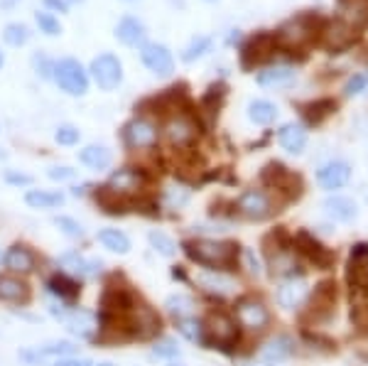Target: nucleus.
<instances>
[{
  "label": "nucleus",
  "mask_w": 368,
  "mask_h": 366,
  "mask_svg": "<svg viewBox=\"0 0 368 366\" xmlns=\"http://www.w3.org/2000/svg\"><path fill=\"white\" fill-rule=\"evenodd\" d=\"M184 254L194 263L206 268H229L236 263L238 246L231 241H216V239H196V241H184L182 244Z\"/></svg>",
  "instance_id": "nucleus-1"
},
{
  "label": "nucleus",
  "mask_w": 368,
  "mask_h": 366,
  "mask_svg": "<svg viewBox=\"0 0 368 366\" xmlns=\"http://www.w3.org/2000/svg\"><path fill=\"white\" fill-rule=\"evenodd\" d=\"M52 76H54L57 86L61 91H66L69 96H84L89 91V74L81 66V61L74 59V57H64V59L54 61Z\"/></svg>",
  "instance_id": "nucleus-2"
},
{
  "label": "nucleus",
  "mask_w": 368,
  "mask_h": 366,
  "mask_svg": "<svg viewBox=\"0 0 368 366\" xmlns=\"http://www.w3.org/2000/svg\"><path fill=\"white\" fill-rule=\"evenodd\" d=\"M317 25H324L317 15H299V18L290 20L287 25H283V30L278 33V42H285L287 47L309 45L317 35Z\"/></svg>",
  "instance_id": "nucleus-3"
},
{
  "label": "nucleus",
  "mask_w": 368,
  "mask_h": 366,
  "mask_svg": "<svg viewBox=\"0 0 368 366\" xmlns=\"http://www.w3.org/2000/svg\"><path fill=\"white\" fill-rule=\"evenodd\" d=\"M91 76L96 81L98 89L103 91H113L121 86L123 81V64L116 54L111 52H103L98 54L96 59L91 61Z\"/></svg>",
  "instance_id": "nucleus-4"
},
{
  "label": "nucleus",
  "mask_w": 368,
  "mask_h": 366,
  "mask_svg": "<svg viewBox=\"0 0 368 366\" xmlns=\"http://www.w3.org/2000/svg\"><path fill=\"white\" fill-rule=\"evenodd\" d=\"M236 207H238V214H243L251 221H263L275 211L271 194L263 192V189H246V192L238 197Z\"/></svg>",
  "instance_id": "nucleus-5"
},
{
  "label": "nucleus",
  "mask_w": 368,
  "mask_h": 366,
  "mask_svg": "<svg viewBox=\"0 0 368 366\" xmlns=\"http://www.w3.org/2000/svg\"><path fill=\"white\" fill-rule=\"evenodd\" d=\"M123 141L133 150H148V148L158 146V126L148 118H133L126 128H123Z\"/></svg>",
  "instance_id": "nucleus-6"
},
{
  "label": "nucleus",
  "mask_w": 368,
  "mask_h": 366,
  "mask_svg": "<svg viewBox=\"0 0 368 366\" xmlns=\"http://www.w3.org/2000/svg\"><path fill=\"white\" fill-rule=\"evenodd\" d=\"M236 317L241 322V327L251 329V332H261L271 324V312L256 297H241L236 302Z\"/></svg>",
  "instance_id": "nucleus-7"
},
{
  "label": "nucleus",
  "mask_w": 368,
  "mask_h": 366,
  "mask_svg": "<svg viewBox=\"0 0 368 366\" xmlns=\"http://www.w3.org/2000/svg\"><path fill=\"white\" fill-rule=\"evenodd\" d=\"M309 295V288L307 281L302 276H287L283 283H280L278 293H275V300L283 310H297Z\"/></svg>",
  "instance_id": "nucleus-8"
},
{
  "label": "nucleus",
  "mask_w": 368,
  "mask_h": 366,
  "mask_svg": "<svg viewBox=\"0 0 368 366\" xmlns=\"http://www.w3.org/2000/svg\"><path fill=\"white\" fill-rule=\"evenodd\" d=\"M278 47V35H271V33H261L256 35V37H251L246 45H243L241 49V64L246 66V69H251L253 64H258V61L268 59V57H273Z\"/></svg>",
  "instance_id": "nucleus-9"
},
{
  "label": "nucleus",
  "mask_w": 368,
  "mask_h": 366,
  "mask_svg": "<svg viewBox=\"0 0 368 366\" xmlns=\"http://www.w3.org/2000/svg\"><path fill=\"white\" fill-rule=\"evenodd\" d=\"M140 59H143V64L158 76H170L174 71L172 52H170L165 45L145 42L143 47H140Z\"/></svg>",
  "instance_id": "nucleus-10"
},
{
  "label": "nucleus",
  "mask_w": 368,
  "mask_h": 366,
  "mask_svg": "<svg viewBox=\"0 0 368 366\" xmlns=\"http://www.w3.org/2000/svg\"><path fill=\"white\" fill-rule=\"evenodd\" d=\"M64 324L71 334H76L79 339H98V314L93 310H84V307H74L64 314Z\"/></svg>",
  "instance_id": "nucleus-11"
},
{
  "label": "nucleus",
  "mask_w": 368,
  "mask_h": 366,
  "mask_svg": "<svg viewBox=\"0 0 368 366\" xmlns=\"http://www.w3.org/2000/svg\"><path fill=\"white\" fill-rule=\"evenodd\" d=\"M3 266L13 276H30V273L37 271V256L28 244H13L3 254Z\"/></svg>",
  "instance_id": "nucleus-12"
},
{
  "label": "nucleus",
  "mask_w": 368,
  "mask_h": 366,
  "mask_svg": "<svg viewBox=\"0 0 368 366\" xmlns=\"http://www.w3.org/2000/svg\"><path fill=\"white\" fill-rule=\"evenodd\" d=\"M165 138L172 148H189L196 138V123L194 118L177 113L165 123Z\"/></svg>",
  "instance_id": "nucleus-13"
},
{
  "label": "nucleus",
  "mask_w": 368,
  "mask_h": 366,
  "mask_svg": "<svg viewBox=\"0 0 368 366\" xmlns=\"http://www.w3.org/2000/svg\"><path fill=\"white\" fill-rule=\"evenodd\" d=\"M44 288H47V293L54 297V300L64 302V305H71V302H76V300H79V295H81V283L76 281L74 276L64 273V271L54 273V276L47 278Z\"/></svg>",
  "instance_id": "nucleus-14"
},
{
  "label": "nucleus",
  "mask_w": 368,
  "mask_h": 366,
  "mask_svg": "<svg viewBox=\"0 0 368 366\" xmlns=\"http://www.w3.org/2000/svg\"><path fill=\"white\" fill-rule=\"evenodd\" d=\"M57 263L61 266V271L69 273V276H74V278H96V276H101V271H103L101 261L86 259V256H81L79 251H66V254L59 256Z\"/></svg>",
  "instance_id": "nucleus-15"
},
{
  "label": "nucleus",
  "mask_w": 368,
  "mask_h": 366,
  "mask_svg": "<svg viewBox=\"0 0 368 366\" xmlns=\"http://www.w3.org/2000/svg\"><path fill=\"white\" fill-rule=\"evenodd\" d=\"M204 327H206V332L211 334L214 344H219V347H231V344L238 342V327H236V322H233L229 314L211 312L209 322H206Z\"/></svg>",
  "instance_id": "nucleus-16"
},
{
  "label": "nucleus",
  "mask_w": 368,
  "mask_h": 366,
  "mask_svg": "<svg viewBox=\"0 0 368 366\" xmlns=\"http://www.w3.org/2000/svg\"><path fill=\"white\" fill-rule=\"evenodd\" d=\"M349 179H351V167L344 160H331V163H326L317 170V182L322 184L324 189H329V192L349 184Z\"/></svg>",
  "instance_id": "nucleus-17"
},
{
  "label": "nucleus",
  "mask_w": 368,
  "mask_h": 366,
  "mask_svg": "<svg viewBox=\"0 0 368 366\" xmlns=\"http://www.w3.org/2000/svg\"><path fill=\"white\" fill-rule=\"evenodd\" d=\"M143 182H145V175L140 172V170H136V167H121V170H116V172H111L106 187L128 199V194L138 192V189L143 187Z\"/></svg>",
  "instance_id": "nucleus-18"
},
{
  "label": "nucleus",
  "mask_w": 368,
  "mask_h": 366,
  "mask_svg": "<svg viewBox=\"0 0 368 366\" xmlns=\"http://www.w3.org/2000/svg\"><path fill=\"white\" fill-rule=\"evenodd\" d=\"M28 300H30V285L23 281V276H13V273L0 276V302L20 305V302Z\"/></svg>",
  "instance_id": "nucleus-19"
},
{
  "label": "nucleus",
  "mask_w": 368,
  "mask_h": 366,
  "mask_svg": "<svg viewBox=\"0 0 368 366\" xmlns=\"http://www.w3.org/2000/svg\"><path fill=\"white\" fill-rule=\"evenodd\" d=\"M145 37H148V30H145V25L140 23L138 18H133V15H126V18L116 25V40L126 45V47H138V45L143 47Z\"/></svg>",
  "instance_id": "nucleus-20"
},
{
  "label": "nucleus",
  "mask_w": 368,
  "mask_h": 366,
  "mask_svg": "<svg viewBox=\"0 0 368 366\" xmlns=\"http://www.w3.org/2000/svg\"><path fill=\"white\" fill-rule=\"evenodd\" d=\"M196 283L201 285V290L211 293V295H231V293L236 290V281L221 271L199 273V276H196Z\"/></svg>",
  "instance_id": "nucleus-21"
},
{
  "label": "nucleus",
  "mask_w": 368,
  "mask_h": 366,
  "mask_svg": "<svg viewBox=\"0 0 368 366\" xmlns=\"http://www.w3.org/2000/svg\"><path fill=\"white\" fill-rule=\"evenodd\" d=\"M297 71L292 69L290 64H273V66H266V69L258 71L256 81L266 89H278V86H287L295 81Z\"/></svg>",
  "instance_id": "nucleus-22"
},
{
  "label": "nucleus",
  "mask_w": 368,
  "mask_h": 366,
  "mask_svg": "<svg viewBox=\"0 0 368 366\" xmlns=\"http://www.w3.org/2000/svg\"><path fill=\"white\" fill-rule=\"evenodd\" d=\"M278 143L283 146V150L299 155L304 150V146H307V131L299 123H285L278 131Z\"/></svg>",
  "instance_id": "nucleus-23"
},
{
  "label": "nucleus",
  "mask_w": 368,
  "mask_h": 366,
  "mask_svg": "<svg viewBox=\"0 0 368 366\" xmlns=\"http://www.w3.org/2000/svg\"><path fill=\"white\" fill-rule=\"evenodd\" d=\"M292 352H295L292 339L285 337V334H278V337H273L271 342L261 349V359L266 364H280V362H285V359L292 357Z\"/></svg>",
  "instance_id": "nucleus-24"
},
{
  "label": "nucleus",
  "mask_w": 368,
  "mask_h": 366,
  "mask_svg": "<svg viewBox=\"0 0 368 366\" xmlns=\"http://www.w3.org/2000/svg\"><path fill=\"white\" fill-rule=\"evenodd\" d=\"M324 211H326V216H329V219L341 221V224L356 219V204L351 202L349 197H341V194L326 197L324 199Z\"/></svg>",
  "instance_id": "nucleus-25"
},
{
  "label": "nucleus",
  "mask_w": 368,
  "mask_h": 366,
  "mask_svg": "<svg viewBox=\"0 0 368 366\" xmlns=\"http://www.w3.org/2000/svg\"><path fill=\"white\" fill-rule=\"evenodd\" d=\"M96 241L103 249H108L111 254H118V256H126L128 251H131V239H128V234H123L121 229H98Z\"/></svg>",
  "instance_id": "nucleus-26"
},
{
  "label": "nucleus",
  "mask_w": 368,
  "mask_h": 366,
  "mask_svg": "<svg viewBox=\"0 0 368 366\" xmlns=\"http://www.w3.org/2000/svg\"><path fill=\"white\" fill-rule=\"evenodd\" d=\"M324 40L329 52H341V49L351 47V42H354V30L344 23H334L324 30Z\"/></svg>",
  "instance_id": "nucleus-27"
},
{
  "label": "nucleus",
  "mask_w": 368,
  "mask_h": 366,
  "mask_svg": "<svg viewBox=\"0 0 368 366\" xmlns=\"http://www.w3.org/2000/svg\"><path fill=\"white\" fill-rule=\"evenodd\" d=\"M79 163L91 170H108L113 163V153L106 146H86L79 150Z\"/></svg>",
  "instance_id": "nucleus-28"
},
{
  "label": "nucleus",
  "mask_w": 368,
  "mask_h": 366,
  "mask_svg": "<svg viewBox=\"0 0 368 366\" xmlns=\"http://www.w3.org/2000/svg\"><path fill=\"white\" fill-rule=\"evenodd\" d=\"M25 204L32 209H54L64 204V194L52 192V189H30L25 194Z\"/></svg>",
  "instance_id": "nucleus-29"
},
{
  "label": "nucleus",
  "mask_w": 368,
  "mask_h": 366,
  "mask_svg": "<svg viewBox=\"0 0 368 366\" xmlns=\"http://www.w3.org/2000/svg\"><path fill=\"white\" fill-rule=\"evenodd\" d=\"M96 202L106 214H126V207H128L126 197H121V194H116L113 189H108L106 184L96 189Z\"/></svg>",
  "instance_id": "nucleus-30"
},
{
  "label": "nucleus",
  "mask_w": 368,
  "mask_h": 366,
  "mask_svg": "<svg viewBox=\"0 0 368 366\" xmlns=\"http://www.w3.org/2000/svg\"><path fill=\"white\" fill-rule=\"evenodd\" d=\"M248 118H251L256 126H271L278 118V108L275 104H271V101L266 99L251 101V104H248Z\"/></svg>",
  "instance_id": "nucleus-31"
},
{
  "label": "nucleus",
  "mask_w": 368,
  "mask_h": 366,
  "mask_svg": "<svg viewBox=\"0 0 368 366\" xmlns=\"http://www.w3.org/2000/svg\"><path fill=\"white\" fill-rule=\"evenodd\" d=\"M194 300H191L189 295H170L167 300H165V310L172 314L174 319H184V317H191L194 314Z\"/></svg>",
  "instance_id": "nucleus-32"
},
{
  "label": "nucleus",
  "mask_w": 368,
  "mask_h": 366,
  "mask_svg": "<svg viewBox=\"0 0 368 366\" xmlns=\"http://www.w3.org/2000/svg\"><path fill=\"white\" fill-rule=\"evenodd\" d=\"M177 329H179V334H182V337L189 339V342H196V344H204L206 342V339H204V332H206L204 322H201V319H196L194 314H191V317H184V319H177Z\"/></svg>",
  "instance_id": "nucleus-33"
},
{
  "label": "nucleus",
  "mask_w": 368,
  "mask_h": 366,
  "mask_svg": "<svg viewBox=\"0 0 368 366\" xmlns=\"http://www.w3.org/2000/svg\"><path fill=\"white\" fill-rule=\"evenodd\" d=\"M336 111V101H331V99H319V101H312V104H307L304 106V118H307L309 123H322L326 116H331V113Z\"/></svg>",
  "instance_id": "nucleus-34"
},
{
  "label": "nucleus",
  "mask_w": 368,
  "mask_h": 366,
  "mask_svg": "<svg viewBox=\"0 0 368 366\" xmlns=\"http://www.w3.org/2000/svg\"><path fill=\"white\" fill-rule=\"evenodd\" d=\"M3 40L10 45V47H23V45L30 40V30H28V25H23V23H10V25H5V30H3Z\"/></svg>",
  "instance_id": "nucleus-35"
},
{
  "label": "nucleus",
  "mask_w": 368,
  "mask_h": 366,
  "mask_svg": "<svg viewBox=\"0 0 368 366\" xmlns=\"http://www.w3.org/2000/svg\"><path fill=\"white\" fill-rule=\"evenodd\" d=\"M148 241H150V246H153L155 251H158L160 256H174L177 254V244H174L172 239H170L165 231H150L148 234Z\"/></svg>",
  "instance_id": "nucleus-36"
},
{
  "label": "nucleus",
  "mask_w": 368,
  "mask_h": 366,
  "mask_svg": "<svg viewBox=\"0 0 368 366\" xmlns=\"http://www.w3.org/2000/svg\"><path fill=\"white\" fill-rule=\"evenodd\" d=\"M37 352L42 359H64V357H74L76 347L71 342H52V344L40 347Z\"/></svg>",
  "instance_id": "nucleus-37"
},
{
  "label": "nucleus",
  "mask_w": 368,
  "mask_h": 366,
  "mask_svg": "<svg viewBox=\"0 0 368 366\" xmlns=\"http://www.w3.org/2000/svg\"><path fill=\"white\" fill-rule=\"evenodd\" d=\"M153 354H155L158 359H170V362H174V359H179L182 349H179V344L174 342V339L162 337V339H158V342H155Z\"/></svg>",
  "instance_id": "nucleus-38"
},
{
  "label": "nucleus",
  "mask_w": 368,
  "mask_h": 366,
  "mask_svg": "<svg viewBox=\"0 0 368 366\" xmlns=\"http://www.w3.org/2000/svg\"><path fill=\"white\" fill-rule=\"evenodd\" d=\"M35 23H37L40 33L49 35V37H57V35L61 33L59 20H57L52 13H47V10H37V13H35Z\"/></svg>",
  "instance_id": "nucleus-39"
},
{
  "label": "nucleus",
  "mask_w": 368,
  "mask_h": 366,
  "mask_svg": "<svg viewBox=\"0 0 368 366\" xmlns=\"http://www.w3.org/2000/svg\"><path fill=\"white\" fill-rule=\"evenodd\" d=\"M54 226L64 236H69V239H84V226H81L76 219H71V216H57Z\"/></svg>",
  "instance_id": "nucleus-40"
},
{
  "label": "nucleus",
  "mask_w": 368,
  "mask_h": 366,
  "mask_svg": "<svg viewBox=\"0 0 368 366\" xmlns=\"http://www.w3.org/2000/svg\"><path fill=\"white\" fill-rule=\"evenodd\" d=\"M211 47V37H194L189 45H186V49L182 52V59L184 61H194L199 59L201 54H206Z\"/></svg>",
  "instance_id": "nucleus-41"
},
{
  "label": "nucleus",
  "mask_w": 368,
  "mask_h": 366,
  "mask_svg": "<svg viewBox=\"0 0 368 366\" xmlns=\"http://www.w3.org/2000/svg\"><path fill=\"white\" fill-rule=\"evenodd\" d=\"M79 138H81L79 128L69 126V123H66V126H59L57 128V133H54V141L59 143V146H76Z\"/></svg>",
  "instance_id": "nucleus-42"
},
{
  "label": "nucleus",
  "mask_w": 368,
  "mask_h": 366,
  "mask_svg": "<svg viewBox=\"0 0 368 366\" xmlns=\"http://www.w3.org/2000/svg\"><path fill=\"white\" fill-rule=\"evenodd\" d=\"M165 202H167V207L179 209L189 202V192L184 187H167L165 189Z\"/></svg>",
  "instance_id": "nucleus-43"
},
{
  "label": "nucleus",
  "mask_w": 368,
  "mask_h": 366,
  "mask_svg": "<svg viewBox=\"0 0 368 366\" xmlns=\"http://www.w3.org/2000/svg\"><path fill=\"white\" fill-rule=\"evenodd\" d=\"M366 86H368V74H354L349 81H346L344 94H346V96H356V94H361V91H364Z\"/></svg>",
  "instance_id": "nucleus-44"
},
{
  "label": "nucleus",
  "mask_w": 368,
  "mask_h": 366,
  "mask_svg": "<svg viewBox=\"0 0 368 366\" xmlns=\"http://www.w3.org/2000/svg\"><path fill=\"white\" fill-rule=\"evenodd\" d=\"M47 175H49V179H54V182H66V179L76 177V170L66 167V165H54V167L47 170Z\"/></svg>",
  "instance_id": "nucleus-45"
},
{
  "label": "nucleus",
  "mask_w": 368,
  "mask_h": 366,
  "mask_svg": "<svg viewBox=\"0 0 368 366\" xmlns=\"http://www.w3.org/2000/svg\"><path fill=\"white\" fill-rule=\"evenodd\" d=\"M32 64H35V69H37V74H42L44 79L47 76H52V71H54V61H49L44 54H35Z\"/></svg>",
  "instance_id": "nucleus-46"
},
{
  "label": "nucleus",
  "mask_w": 368,
  "mask_h": 366,
  "mask_svg": "<svg viewBox=\"0 0 368 366\" xmlns=\"http://www.w3.org/2000/svg\"><path fill=\"white\" fill-rule=\"evenodd\" d=\"M5 182L15 184V187H28V184H32V177L23 172H15V170H8V172H5Z\"/></svg>",
  "instance_id": "nucleus-47"
},
{
  "label": "nucleus",
  "mask_w": 368,
  "mask_h": 366,
  "mask_svg": "<svg viewBox=\"0 0 368 366\" xmlns=\"http://www.w3.org/2000/svg\"><path fill=\"white\" fill-rule=\"evenodd\" d=\"M243 259H246L248 271H251L253 276H261V273H263V266H261V261L256 259V254H253L251 249H243Z\"/></svg>",
  "instance_id": "nucleus-48"
},
{
  "label": "nucleus",
  "mask_w": 368,
  "mask_h": 366,
  "mask_svg": "<svg viewBox=\"0 0 368 366\" xmlns=\"http://www.w3.org/2000/svg\"><path fill=\"white\" fill-rule=\"evenodd\" d=\"M54 366H93V362L84 357H64V359H57Z\"/></svg>",
  "instance_id": "nucleus-49"
},
{
  "label": "nucleus",
  "mask_w": 368,
  "mask_h": 366,
  "mask_svg": "<svg viewBox=\"0 0 368 366\" xmlns=\"http://www.w3.org/2000/svg\"><path fill=\"white\" fill-rule=\"evenodd\" d=\"M44 8L54 10V13H69V3L66 0H42Z\"/></svg>",
  "instance_id": "nucleus-50"
},
{
  "label": "nucleus",
  "mask_w": 368,
  "mask_h": 366,
  "mask_svg": "<svg viewBox=\"0 0 368 366\" xmlns=\"http://www.w3.org/2000/svg\"><path fill=\"white\" fill-rule=\"evenodd\" d=\"M91 184H81V187H71V194H74V197H84L86 194V189H89Z\"/></svg>",
  "instance_id": "nucleus-51"
},
{
  "label": "nucleus",
  "mask_w": 368,
  "mask_h": 366,
  "mask_svg": "<svg viewBox=\"0 0 368 366\" xmlns=\"http://www.w3.org/2000/svg\"><path fill=\"white\" fill-rule=\"evenodd\" d=\"M93 366H116V364H111V362H101V364H93Z\"/></svg>",
  "instance_id": "nucleus-52"
},
{
  "label": "nucleus",
  "mask_w": 368,
  "mask_h": 366,
  "mask_svg": "<svg viewBox=\"0 0 368 366\" xmlns=\"http://www.w3.org/2000/svg\"><path fill=\"white\" fill-rule=\"evenodd\" d=\"M167 366H186V364H182V362H170Z\"/></svg>",
  "instance_id": "nucleus-53"
},
{
  "label": "nucleus",
  "mask_w": 368,
  "mask_h": 366,
  "mask_svg": "<svg viewBox=\"0 0 368 366\" xmlns=\"http://www.w3.org/2000/svg\"><path fill=\"white\" fill-rule=\"evenodd\" d=\"M3 61H5V59H3V52H0V66H3Z\"/></svg>",
  "instance_id": "nucleus-54"
},
{
  "label": "nucleus",
  "mask_w": 368,
  "mask_h": 366,
  "mask_svg": "<svg viewBox=\"0 0 368 366\" xmlns=\"http://www.w3.org/2000/svg\"><path fill=\"white\" fill-rule=\"evenodd\" d=\"M256 366H275V364H256Z\"/></svg>",
  "instance_id": "nucleus-55"
},
{
  "label": "nucleus",
  "mask_w": 368,
  "mask_h": 366,
  "mask_svg": "<svg viewBox=\"0 0 368 366\" xmlns=\"http://www.w3.org/2000/svg\"><path fill=\"white\" fill-rule=\"evenodd\" d=\"M0 263H3V249H0Z\"/></svg>",
  "instance_id": "nucleus-56"
},
{
  "label": "nucleus",
  "mask_w": 368,
  "mask_h": 366,
  "mask_svg": "<svg viewBox=\"0 0 368 366\" xmlns=\"http://www.w3.org/2000/svg\"><path fill=\"white\" fill-rule=\"evenodd\" d=\"M71 3H84V0H71Z\"/></svg>",
  "instance_id": "nucleus-57"
},
{
  "label": "nucleus",
  "mask_w": 368,
  "mask_h": 366,
  "mask_svg": "<svg viewBox=\"0 0 368 366\" xmlns=\"http://www.w3.org/2000/svg\"><path fill=\"white\" fill-rule=\"evenodd\" d=\"M206 3H216V0H206Z\"/></svg>",
  "instance_id": "nucleus-58"
},
{
  "label": "nucleus",
  "mask_w": 368,
  "mask_h": 366,
  "mask_svg": "<svg viewBox=\"0 0 368 366\" xmlns=\"http://www.w3.org/2000/svg\"><path fill=\"white\" fill-rule=\"evenodd\" d=\"M128 3H133V0H128Z\"/></svg>",
  "instance_id": "nucleus-59"
}]
</instances>
